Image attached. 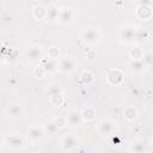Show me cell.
Masks as SVG:
<instances>
[{
	"label": "cell",
	"instance_id": "8",
	"mask_svg": "<svg viewBox=\"0 0 153 153\" xmlns=\"http://www.w3.org/2000/svg\"><path fill=\"white\" fill-rule=\"evenodd\" d=\"M78 145H79V140L74 134H66L60 140V148L66 152L75 149Z\"/></svg>",
	"mask_w": 153,
	"mask_h": 153
},
{
	"label": "cell",
	"instance_id": "26",
	"mask_svg": "<svg viewBox=\"0 0 153 153\" xmlns=\"http://www.w3.org/2000/svg\"><path fill=\"white\" fill-rule=\"evenodd\" d=\"M93 80H94V78H93V74H92L91 72L86 71V72H84V73L81 74V81H82L84 84L88 85V84H91Z\"/></svg>",
	"mask_w": 153,
	"mask_h": 153
},
{
	"label": "cell",
	"instance_id": "33",
	"mask_svg": "<svg viewBox=\"0 0 153 153\" xmlns=\"http://www.w3.org/2000/svg\"><path fill=\"white\" fill-rule=\"evenodd\" d=\"M4 143H5V137L1 135V133H0V148L4 146Z\"/></svg>",
	"mask_w": 153,
	"mask_h": 153
},
{
	"label": "cell",
	"instance_id": "23",
	"mask_svg": "<svg viewBox=\"0 0 153 153\" xmlns=\"http://www.w3.org/2000/svg\"><path fill=\"white\" fill-rule=\"evenodd\" d=\"M147 38H148V33H147L145 30H142V29H137V27H136L135 42H136V43H143V42L147 41Z\"/></svg>",
	"mask_w": 153,
	"mask_h": 153
},
{
	"label": "cell",
	"instance_id": "16",
	"mask_svg": "<svg viewBox=\"0 0 153 153\" xmlns=\"http://www.w3.org/2000/svg\"><path fill=\"white\" fill-rule=\"evenodd\" d=\"M128 151L134 153H146L148 152V143H146L145 141H134L129 145Z\"/></svg>",
	"mask_w": 153,
	"mask_h": 153
},
{
	"label": "cell",
	"instance_id": "6",
	"mask_svg": "<svg viewBox=\"0 0 153 153\" xmlns=\"http://www.w3.org/2000/svg\"><path fill=\"white\" fill-rule=\"evenodd\" d=\"M45 135L43 124H31L27 129V139L30 140V142L36 143L38 141H41Z\"/></svg>",
	"mask_w": 153,
	"mask_h": 153
},
{
	"label": "cell",
	"instance_id": "22",
	"mask_svg": "<svg viewBox=\"0 0 153 153\" xmlns=\"http://www.w3.org/2000/svg\"><path fill=\"white\" fill-rule=\"evenodd\" d=\"M43 128H44L45 134H48V135H53V134H55L56 131L60 130V129L57 128L56 123L54 122V120H53V121H45V123L43 124Z\"/></svg>",
	"mask_w": 153,
	"mask_h": 153
},
{
	"label": "cell",
	"instance_id": "25",
	"mask_svg": "<svg viewBox=\"0 0 153 153\" xmlns=\"http://www.w3.org/2000/svg\"><path fill=\"white\" fill-rule=\"evenodd\" d=\"M141 60H142V62L146 65L147 68L151 67L152 63H153V54H152V51H146V53H143L142 56H141Z\"/></svg>",
	"mask_w": 153,
	"mask_h": 153
},
{
	"label": "cell",
	"instance_id": "20",
	"mask_svg": "<svg viewBox=\"0 0 153 153\" xmlns=\"http://www.w3.org/2000/svg\"><path fill=\"white\" fill-rule=\"evenodd\" d=\"M65 102V96L61 91H57V92H54V93H50V103L55 106H60L62 103Z\"/></svg>",
	"mask_w": 153,
	"mask_h": 153
},
{
	"label": "cell",
	"instance_id": "29",
	"mask_svg": "<svg viewBox=\"0 0 153 153\" xmlns=\"http://www.w3.org/2000/svg\"><path fill=\"white\" fill-rule=\"evenodd\" d=\"M33 74H35V76H37V78H43V76H45V75H47V74H45V72H44V69H43V67H42L41 65H38V66L35 68Z\"/></svg>",
	"mask_w": 153,
	"mask_h": 153
},
{
	"label": "cell",
	"instance_id": "1",
	"mask_svg": "<svg viewBox=\"0 0 153 153\" xmlns=\"http://www.w3.org/2000/svg\"><path fill=\"white\" fill-rule=\"evenodd\" d=\"M116 129H117L116 122L112 121V120H110V118H102L97 123V131L102 136H105V137L114 136Z\"/></svg>",
	"mask_w": 153,
	"mask_h": 153
},
{
	"label": "cell",
	"instance_id": "18",
	"mask_svg": "<svg viewBox=\"0 0 153 153\" xmlns=\"http://www.w3.org/2000/svg\"><path fill=\"white\" fill-rule=\"evenodd\" d=\"M47 11H48L47 7H44V6H42V5H38V6H36V7L33 8L32 16H33L36 19H38V20H43V19H47Z\"/></svg>",
	"mask_w": 153,
	"mask_h": 153
},
{
	"label": "cell",
	"instance_id": "17",
	"mask_svg": "<svg viewBox=\"0 0 153 153\" xmlns=\"http://www.w3.org/2000/svg\"><path fill=\"white\" fill-rule=\"evenodd\" d=\"M123 115H124V118H126L127 121H129V122H133V121H135V120L137 118V115H139V112H137V109H136L135 106H131V105H129V106H127V108L124 109V111H123Z\"/></svg>",
	"mask_w": 153,
	"mask_h": 153
},
{
	"label": "cell",
	"instance_id": "28",
	"mask_svg": "<svg viewBox=\"0 0 153 153\" xmlns=\"http://www.w3.org/2000/svg\"><path fill=\"white\" fill-rule=\"evenodd\" d=\"M54 122L56 123V126H57L59 129H62V128H65V127L67 126L66 116H59V117H56V118L54 120Z\"/></svg>",
	"mask_w": 153,
	"mask_h": 153
},
{
	"label": "cell",
	"instance_id": "9",
	"mask_svg": "<svg viewBox=\"0 0 153 153\" xmlns=\"http://www.w3.org/2000/svg\"><path fill=\"white\" fill-rule=\"evenodd\" d=\"M76 13L72 7H63L60 10L57 22L62 25H69L75 20Z\"/></svg>",
	"mask_w": 153,
	"mask_h": 153
},
{
	"label": "cell",
	"instance_id": "7",
	"mask_svg": "<svg viewBox=\"0 0 153 153\" xmlns=\"http://www.w3.org/2000/svg\"><path fill=\"white\" fill-rule=\"evenodd\" d=\"M25 114V108L22 103L19 102H14L12 104H10L6 109V116L11 120H18L22 118Z\"/></svg>",
	"mask_w": 153,
	"mask_h": 153
},
{
	"label": "cell",
	"instance_id": "21",
	"mask_svg": "<svg viewBox=\"0 0 153 153\" xmlns=\"http://www.w3.org/2000/svg\"><path fill=\"white\" fill-rule=\"evenodd\" d=\"M59 13H60V8L57 6H50V7H48V11H47V20H49V22L57 20Z\"/></svg>",
	"mask_w": 153,
	"mask_h": 153
},
{
	"label": "cell",
	"instance_id": "31",
	"mask_svg": "<svg viewBox=\"0 0 153 153\" xmlns=\"http://www.w3.org/2000/svg\"><path fill=\"white\" fill-rule=\"evenodd\" d=\"M137 5H148L152 6V0H136Z\"/></svg>",
	"mask_w": 153,
	"mask_h": 153
},
{
	"label": "cell",
	"instance_id": "15",
	"mask_svg": "<svg viewBox=\"0 0 153 153\" xmlns=\"http://www.w3.org/2000/svg\"><path fill=\"white\" fill-rule=\"evenodd\" d=\"M135 14L141 20H148L152 17V6L148 5H137L135 10Z\"/></svg>",
	"mask_w": 153,
	"mask_h": 153
},
{
	"label": "cell",
	"instance_id": "27",
	"mask_svg": "<svg viewBox=\"0 0 153 153\" xmlns=\"http://www.w3.org/2000/svg\"><path fill=\"white\" fill-rule=\"evenodd\" d=\"M142 54H143V51L140 47H134L130 49V57L131 59H141Z\"/></svg>",
	"mask_w": 153,
	"mask_h": 153
},
{
	"label": "cell",
	"instance_id": "14",
	"mask_svg": "<svg viewBox=\"0 0 153 153\" xmlns=\"http://www.w3.org/2000/svg\"><path fill=\"white\" fill-rule=\"evenodd\" d=\"M41 66L43 67L45 74H55L59 71V66H57V60L55 59H50V57H43L41 61Z\"/></svg>",
	"mask_w": 153,
	"mask_h": 153
},
{
	"label": "cell",
	"instance_id": "5",
	"mask_svg": "<svg viewBox=\"0 0 153 153\" xmlns=\"http://www.w3.org/2000/svg\"><path fill=\"white\" fill-rule=\"evenodd\" d=\"M136 27L134 25H124L120 30V38L126 44H133L135 42Z\"/></svg>",
	"mask_w": 153,
	"mask_h": 153
},
{
	"label": "cell",
	"instance_id": "13",
	"mask_svg": "<svg viewBox=\"0 0 153 153\" xmlns=\"http://www.w3.org/2000/svg\"><path fill=\"white\" fill-rule=\"evenodd\" d=\"M127 67H128V71L131 74H135V75H140V74L145 73V71L147 69L146 65L142 62L141 59H131L128 62Z\"/></svg>",
	"mask_w": 153,
	"mask_h": 153
},
{
	"label": "cell",
	"instance_id": "12",
	"mask_svg": "<svg viewBox=\"0 0 153 153\" xmlns=\"http://www.w3.org/2000/svg\"><path fill=\"white\" fill-rule=\"evenodd\" d=\"M66 120H67V126H69L71 128H79L84 122L81 117V112L79 110H71L66 115Z\"/></svg>",
	"mask_w": 153,
	"mask_h": 153
},
{
	"label": "cell",
	"instance_id": "32",
	"mask_svg": "<svg viewBox=\"0 0 153 153\" xmlns=\"http://www.w3.org/2000/svg\"><path fill=\"white\" fill-rule=\"evenodd\" d=\"M87 57H88L90 60L94 59V57H96V53H93V51H92V53H91V51H90V53H87Z\"/></svg>",
	"mask_w": 153,
	"mask_h": 153
},
{
	"label": "cell",
	"instance_id": "10",
	"mask_svg": "<svg viewBox=\"0 0 153 153\" xmlns=\"http://www.w3.org/2000/svg\"><path fill=\"white\" fill-rule=\"evenodd\" d=\"M5 143L7 145L8 149L11 151H19V149H23L25 142H24V139L22 135L19 134H11L10 136H7L5 139Z\"/></svg>",
	"mask_w": 153,
	"mask_h": 153
},
{
	"label": "cell",
	"instance_id": "4",
	"mask_svg": "<svg viewBox=\"0 0 153 153\" xmlns=\"http://www.w3.org/2000/svg\"><path fill=\"white\" fill-rule=\"evenodd\" d=\"M81 39H82V42L85 44L93 45L100 39V32H99L98 29L92 27V26L85 27L82 30V32H81Z\"/></svg>",
	"mask_w": 153,
	"mask_h": 153
},
{
	"label": "cell",
	"instance_id": "2",
	"mask_svg": "<svg viewBox=\"0 0 153 153\" xmlns=\"http://www.w3.org/2000/svg\"><path fill=\"white\" fill-rule=\"evenodd\" d=\"M44 51L43 48L38 44H31L25 50V59L30 63H39L43 59Z\"/></svg>",
	"mask_w": 153,
	"mask_h": 153
},
{
	"label": "cell",
	"instance_id": "11",
	"mask_svg": "<svg viewBox=\"0 0 153 153\" xmlns=\"http://www.w3.org/2000/svg\"><path fill=\"white\" fill-rule=\"evenodd\" d=\"M106 81L108 84L110 85H114V86H118L121 85L123 81H124V74L121 69L118 68H112L109 71L108 75H106Z\"/></svg>",
	"mask_w": 153,
	"mask_h": 153
},
{
	"label": "cell",
	"instance_id": "19",
	"mask_svg": "<svg viewBox=\"0 0 153 153\" xmlns=\"http://www.w3.org/2000/svg\"><path fill=\"white\" fill-rule=\"evenodd\" d=\"M81 112V117H82V121H86V122H90V121H93L96 118V110L91 106H87Z\"/></svg>",
	"mask_w": 153,
	"mask_h": 153
},
{
	"label": "cell",
	"instance_id": "3",
	"mask_svg": "<svg viewBox=\"0 0 153 153\" xmlns=\"http://www.w3.org/2000/svg\"><path fill=\"white\" fill-rule=\"evenodd\" d=\"M57 66H59V72L65 74H71L76 69L78 62L72 56H63L57 60Z\"/></svg>",
	"mask_w": 153,
	"mask_h": 153
},
{
	"label": "cell",
	"instance_id": "24",
	"mask_svg": "<svg viewBox=\"0 0 153 153\" xmlns=\"http://www.w3.org/2000/svg\"><path fill=\"white\" fill-rule=\"evenodd\" d=\"M47 54H48V57H50V59L59 60V59L61 57V50L59 49V47H55V45H53V47L48 48Z\"/></svg>",
	"mask_w": 153,
	"mask_h": 153
},
{
	"label": "cell",
	"instance_id": "30",
	"mask_svg": "<svg viewBox=\"0 0 153 153\" xmlns=\"http://www.w3.org/2000/svg\"><path fill=\"white\" fill-rule=\"evenodd\" d=\"M7 49H5L4 47H0V62H4L7 57Z\"/></svg>",
	"mask_w": 153,
	"mask_h": 153
}]
</instances>
